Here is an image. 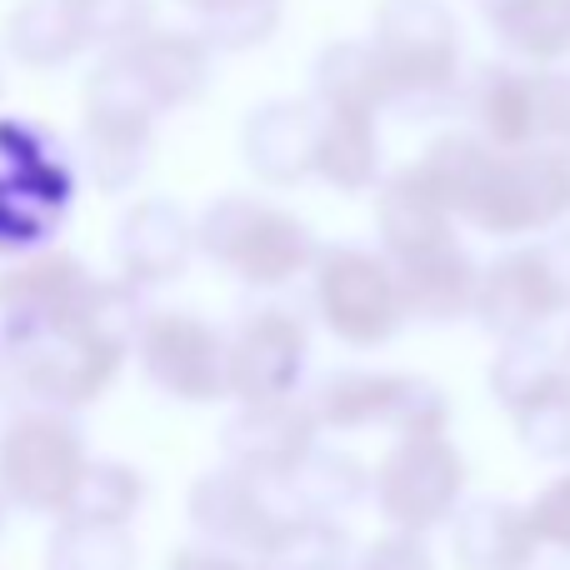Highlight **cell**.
<instances>
[{"mask_svg":"<svg viewBox=\"0 0 570 570\" xmlns=\"http://www.w3.org/2000/svg\"><path fill=\"white\" fill-rule=\"evenodd\" d=\"M570 315V220L546 236L511 246L481 271L475 325L495 341L535 335Z\"/></svg>","mask_w":570,"mask_h":570,"instance_id":"obj_8","label":"cell"},{"mask_svg":"<svg viewBox=\"0 0 570 570\" xmlns=\"http://www.w3.org/2000/svg\"><path fill=\"white\" fill-rule=\"evenodd\" d=\"M6 50L20 66L56 70V66H66L76 50H86V30H80L70 0H26V6L6 20Z\"/></svg>","mask_w":570,"mask_h":570,"instance_id":"obj_28","label":"cell"},{"mask_svg":"<svg viewBox=\"0 0 570 570\" xmlns=\"http://www.w3.org/2000/svg\"><path fill=\"white\" fill-rule=\"evenodd\" d=\"M305 365H311V321L281 301L250 305V311L226 331L230 401L301 395Z\"/></svg>","mask_w":570,"mask_h":570,"instance_id":"obj_12","label":"cell"},{"mask_svg":"<svg viewBox=\"0 0 570 570\" xmlns=\"http://www.w3.org/2000/svg\"><path fill=\"white\" fill-rule=\"evenodd\" d=\"M90 271L70 250H30L0 271V321H40L66 305H76L90 291Z\"/></svg>","mask_w":570,"mask_h":570,"instance_id":"obj_21","label":"cell"},{"mask_svg":"<svg viewBox=\"0 0 570 570\" xmlns=\"http://www.w3.org/2000/svg\"><path fill=\"white\" fill-rule=\"evenodd\" d=\"M196 16L216 50H250L276 36L281 0H196Z\"/></svg>","mask_w":570,"mask_h":570,"instance_id":"obj_33","label":"cell"},{"mask_svg":"<svg viewBox=\"0 0 570 570\" xmlns=\"http://www.w3.org/2000/svg\"><path fill=\"white\" fill-rule=\"evenodd\" d=\"M455 220L461 216L441 196V186L425 176L421 160L381 176V186H375V240L391 261H411L421 250L455 240Z\"/></svg>","mask_w":570,"mask_h":570,"instance_id":"obj_16","label":"cell"},{"mask_svg":"<svg viewBox=\"0 0 570 570\" xmlns=\"http://www.w3.org/2000/svg\"><path fill=\"white\" fill-rule=\"evenodd\" d=\"M146 505V481L126 461H96L90 455L76 495H70L60 521H90V525H130Z\"/></svg>","mask_w":570,"mask_h":570,"instance_id":"obj_30","label":"cell"},{"mask_svg":"<svg viewBox=\"0 0 570 570\" xmlns=\"http://www.w3.org/2000/svg\"><path fill=\"white\" fill-rule=\"evenodd\" d=\"M146 291L96 276L76 305L40 321H0V405L86 411L116 385L146 325Z\"/></svg>","mask_w":570,"mask_h":570,"instance_id":"obj_1","label":"cell"},{"mask_svg":"<svg viewBox=\"0 0 570 570\" xmlns=\"http://www.w3.org/2000/svg\"><path fill=\"white\" fill-rule=\"evenodd\" d=\"M136 365L150 391L180 405L230 401L226 385V331L196 311H150L136 335Z\"/></svg>","mask_w":570,"mask_h":570,"instance_id":"obj_11","label":"cell"},{"mask_svg":"<svg viewBox=\"0 0 570 570\" xmlns=\"http://www.w3.org/2000/svg\"><path fill=\"white\" fill-rule=\"evenodd\" d=\"M196 240L210 266L250 291H281L295 276H311L321 256L305 220L261 196H216L196 216Z\"/></svg>","mask_w":570,"mask_h":570,"instance_id":"obj_2","label":"cell"},{"mask_svg":"<svg viewBox=\"0 0 570 570\" xmlns=\"http://www.w3.org/2000/svg\"><path fill=\"white\" fill-rule=\"evenodd\" d=\"M491 30L525 66H561L570 56V0H511Z\"/></svg>","mask_w":570,"mask_h":570,"instance_id":"obj_29","label":"cell"},{"mask_svg":"<svg viewBox=\"0 0 570 570\" xmlns=\"http://www.w3.org/2000/svg\"><path fill=\"white\" fill-rule=\"evenodd\" d=\"M561 345H566V355H570V331H566V341H561Z\"/></svg>","mask_w":570,"mask_h":570,"instance_id":"obj_42","label":"cell"},{"mask_svg":"<svg viewBox=\"0 0 570 570\" xmlns=\"http://www.w3.org/2000/svg\"><path fill=\"white\" fill-rule=\"evenodd\" d=\"M351 570H435V556H431V546H425V535L385 525V535H375L351 561Z\"/></svg>","mask_w":570,"mask_h":570,"instance_id":"obj_36","label":"cell"},{"mask_svg":"<svg viewBox=\"0 0 570 570\" xmlns=\"http://www.w3.org/2000/svg\"><path fill=\"white\" fill-rule=\"evenodd\" d=\"M411 301V321L431 325H455L465 315H475V295H481V261L465 250V240H445L435 250H421L411 261H395Z\"/></svg>","mask_w":570,"mask_h":570,"instance_id":"obj_20","label":"cell"},{"mask_svg":"<svg viewBox=\"0 0 570 570\" xmlns=\"http://www.w3.org/2000/svg\"><path fill=\"white\" fill-rule=\"evenodd\" d=\"M321 431L325 425L305 395L236 401L230 421L220 425V455L261 481H285L321 445Z\"/></svg>","mask_w":570,"mask_h":570,"instance_id":"obj_13","label":"cell"},{"mask_svg":"<svg viewBox=\"0 0 570 570\" xmlns=\"http://www.w3.org/2000/svg\"><path fill=\"white\" fill-rule=\"evenodd\" d=\"M541 130L570 146V66H541Z\"/></svg>","mask_w":570,"mask_h":570,"instance_id":"obj_38","label":"cell"},{"mask_svg":"<svg viewBox=\"0 0 570 570\" xmlns=\"http://www.w3.org/2000/svg\"><path fill=\"white\" fill-rule=\"evenodd\" d=\"M261 570H351V535L335 515H305L285 511L271 535L256 546Z\"/></svg>","mask_w":570,"mask_h":570,"instance_id":"obj_27","label":"cell"},{"mask_svg":"<svg viewBox=\"0 0 570 570\" xmlns=\"http://www.w3.org/2000/svg\"><path fill=\"white\" fill-rule=\"evenodd\" d=\"M90 465V445L76 411L26 405L0 425V495L26 515L60 521Z\"/></svg>","mask_w":570,"mask_h":570,"instance_id":"obj_6","label":"cell"},{"mask_svg":"<svg viewBox=\"0 0 570 570\" xmlns=\"http://www.w3.org/2000/svg\"><path fill=\"white\" fill-rule=\"evenodd\" d=\"M485 385H491L495 405L515 421V415H525L531 405H541L546 395H556L561 385H570V355H566V345L546 341V331L515 335V341L495 345Z\"/></svg>","mask_w":570,"mask_h":570,"instance_id":"obj_22","label":"cell"},{"mask_svg":"<svg viewBox=\"0 0 570 570\" xmlns=\"http://www.w3.org/2000/svg\"><path fill=\"white\" fill-rule=\"evenodd\" d=\"M471 6L481 10L485 20H495V16H501V10H505V6H511V0H471Z\"/></svg>","mask_w":570,"mask_h":570,"instance_id":"obj_40","label":"cell"},{"mask_svg":"<svg viewBox=\"0 0 570 570\" xmlns=\"http://www.w3.org/2000/svg\"><path fill=\"white\" fill-rule=\"evenodd\" d=\"M281 515H285V505H281L276 485L240 471V465H230V461L200 471L186 491L190 531H196L200 541L230 546V551H246V556L266 541Z\"/></svg>","mask_w":570,"mask_h":570,"instance_id":"obj_14","label":"cell"},{"mask_svg":"<svg viewBox=\"0 0 570 570\" xmlns=\"http://www.w3.org/2000/svg\"><path fill=\"white\" fill-rule=\"evenodd\" d=\"M46 570H140L130 525L56 521L46 541Z\"/></svg>","mask_w":570,"mask_h":570,"instance_id":"obj_31","label":"cell"},{"mask_svg":"<svg viewBox=\"0 0 570 570\" xmlns=\"http://www.w3.org/2000/svg\"><path fill=\"white\" fill-rule=\"evenodd\" d=\"M80 156H86V170L106 196H126L140 176L150 170V156H156V130H116V126H86L80 130Z\"/></svg>","mask_w":570,"mask_h":570,"instance_id":"obj_32","label":"cell"},{"mask_svg":"<svg viewBox=\"0 0 570 570\" xmlns=\"http://www.w3.org/2000/svg\"><path fill=\"white\" fill-rule=\"evenodd\" d=\"M166 570H261V566H256V556H246V551H230V546H216V541H196V546H180L166 561Z\"/></svg>","mask_w":570,"mask_h":570,"instance_id":"obj_39","label":"cell"},{"mask_svg":"<svg viewBox=\"0 0 570 570\" xmlns=\"http://www.w3.org/2000/svg\"><path fill=\"white\" fill-rule=\"evenodd\" d=\"M461 106L471 116V130H481L491 146L501 150H521V146H541V66H481L471 80L461 86Z\"/></svg>","mask_w":570,"mask_h":570,"instance_id":"obj_19","label":"cell"},{"mask_svg":"<svg viewBox=\"0 0 570 570\" xmlns=\"http://www.w3.org/2000/svg\"><path fill=\"white\" fill-rule=\"evenodd\" d=\"M271 485H276L285 511L335 515V521H341L345 511H355V505L371 495V471H365L355 455L335 451V445H315L285 481H271Z\"/></svg>","mask_w":570,"mask_h":570,"instance_id":"obj_25","label":"cell"},{"mask_svg":"<svg viewBox=\"0 0 570 570\" xmlns=\"http://www.w3.org/2000/svg\"><path fill=\"white\" fill-rule=\"evenodd\" d=\"M116 271L140 291H160V285L180 281L190 271V256H200L196 240V216L170 196H146L136 206H126V216L116 220Z\"/></svg>","mask_w":570,"mask_h":570,"instance_id":"obj_15","label":"cell"},{"mask_svg":"<svg viewBox=\"0 0 570 570\" xmlns=\"http://www.w3.org/2000/svg\"><path fill=\"white\" fill-rule=\"evenodd\" d=\"M186 6H196V0H186Z\"/></svg>","mask_w":570,"mask_h":570,"instance_id":"obj_43","label":"cell"},{"mask_svg":"<svg viewBox=\"0 0 570 570\" xmlns=\"http://www.w3.org/2000/svg\"><path fill=\"white\" fill-rule=\"evenodd\" d=\"M315 180L341 196L381 186V136L371 110H325L315 136Z\"/></svg>","mask_w":570,"mask_h":570,"instance_id":"obj_24","label":"cell"},{"mask_svg":"<svg viewBox=\"0 0 570 570\" xmlns=\"http://www.w3.org/2000/svg\"><path fill=\"white\" fill-rule=\"evenodd\" d=\"M325 431H395L425 435L451 425V395L415 371H321L305 385Z\"/></svg>","mask_w":570,"mask_h":570,"instance_id":"obj_9","label":"cell"},{"mask_svg":"<svg viewBox=\"0 0 570 570\" xmlns=\"http://www.w3.org/2000/svg\"><path fill=\"white\" fill-rule=\"evenodd\" d=\"M515 441L546 465H570V385L515 415Z\"/></svg>","mask_w":570,"mask_h":570,"instance_id":"obj_34","label":"cell"},{"mask_svg":"<svg viewBox=\"0 0 570 570\" xmlns=\"http://www.w3.org/2000/svg\"><path fill=\"white\" fill-rule=\"evenodd\" d=\"M6 505H10V501H6V495H0V531H6Z\"/></svg>","mask_w":570,"mask_h":570,"instance_id":"obj_41","label":"cell"},{"mask_svg":"<svg viewBox=\"0 0 570 570\" xmlns=\"http://www.w3.org/2000/svg\"><path fill=\"white\" fill-rule=\"evenodd\" d=\"M371 46L391 70L395 106L405 116H431L461 100V26L441 0H385L375 10Z\"/></svg>","mask_w":570,"mask_h":570,"instance_id":"obj_5","label":"cell"},{"mask_svg":"<svg viewBox=\"0 0 570 570\" xmlns=\"http://www.w3.org/2000/svg\"><path fill=\"white\" fill-rule=\"evenodd\" d=\"M321 100H266L240 126V156L266 186H301L315 176Z\"/></svg>","mask_w":570,"mask_h":570,"instance_id":"obj_18","label":"cell"},{"mask_svg":"<svg viewBox=\"0 0 570 570\" xmlns=\"http://www.w3.org/2000/svg\"><path fill=\"white\" fill-rule=\"evenodd\" d=\"M126 56L156 90L160 110H180L190 100L206 96L210 86V40L186 36V30H146V36L126 40Z\"/></svg>","mask_w":570,"mask_h":570,"instance_id":"obj_23","label":"cell"},{"mask_svg":"<svg viewBox=\"0 0 570 570\" xmlns=\"http://www.w3.org/2000/svg\"><path fill=\"white\" fill-rule=\"evenodd\" d=\"M76 206V160L40 126L0 120V256L46 250Z\"/></svg>","mask_w":570,"mask_h":570,"instance_id":"obj_3","label":"cell"},{"mask_svg":"<svg viewBox=\"0 0 570 570\" xmlns=\"http://www.w3.org/2000/svg\"><path fill=\"white\" fill-rule=\"evenodd\" d=\"M315 100L325 110H371L381 116L385 106H395L391 70H385L381 50L371 40H335L315 60Z\"/></svg>","mask_w":570,"mask_h":570,"instance_id":"obj_26","label":"cell"},{"mask_svg":"<svg viewBox=\"0 0 570 570\" xmlns=\"http://www.w3.org/2000/svg\"><path fill=\"white\" fill-rule=\"evenodd\" d=\"M311 305L325 331L351 351L391 345L411 321V301H405L395 261L385 250L351 246V240L321 246L311 266Z\"/></svg>","mask_w":570,"mask_h":570,"instance_id":"obj_4","label":"cell"},{"mask_svg":"<svg viewBox=\"0 0 570 570\" xmlns=\"http://www.w3.org/2000/svg\"><path fill=\"white\" fill-rule=\"evenodd\" d=\"M481 236L521 240L570 220V146L541 140V146L501 150L495 146L481 186H475L465 216Z\"/></svg>","mask_w":570,"mask_h":570,"instance_id":"obj_7","label":"cell"},{"mask_svg":"<svg viewBox=\"0 0 570 570\" xmlns=\"http://www.w3.org/2000/svg\"><path fill=\"white\" fill-rule=\"evenodd\" d=\"M541 546L531 505H515L505 495H471L451 521L455 570H531Z\"/></svg>","mask_w":570,"mask_h":570,"instance_id":"obj_17","label":"cell"},{"mask_svg":"<svg viewBox=\"0 0 570 570\" xmlns=\"http://www.w3.org/2000/svg\"><path fill=\"white\" fill-rule=\"evenodd\" d=\"M465 455L445 431L395 435V445L371 471V501L385 525L431 535L455 521L465 505Z\"/></svg>","mask_w":570,"mask_h":570,"instance_id":"obj_10","label":"cell"},{"mask_svg":"<svg viewBox=\"0 0 570 570\" xmlns=\"http://www.w3.org/2000/svg\"><path fill=\"white\" fill-rule=\"evenodd\" d=\"M531 521H535V531H541V541L551 546V551L570 556V465L556 475V481H546L541 491H535Z\"/></svg>","mask_w":570,"mask_h":570,"instance_id":"obj_37","label":"cell"},{"mask_svg":"<svg viewBox=\"0 0 570 570\" xmlns=\"http://www.w3.org/2000/svg\"><path fill=\"white\" fill-rule=\"evenodd\" d=\"M86 46H126L150 30V0H70Z\"/></svg>","mask_w":570,"mask_h":570,"instance_id":"obj_35","label":"cell"}]
</instances>
